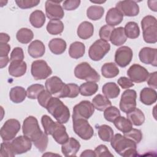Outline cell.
Segmentation results:
<instances>
[{
  "label": "cell",
  "instance_id": "d6986e66",
  "mask_svg": "<svg viewBox=\"0 0 157 157\" xmlns=\"http://www.w3.org/2000/svg\"><path fill=\"white\" fill-rule=\"evenodd\" d=\"M80 148L79 142L74 137H70L62 145L61 151L65 156H75Z\"/></svg>",
  "mask_w": 157,
  "mask_h": 157
},
{
  "label": "cell",
  "instance_id": "7a4b0ae2",
  "mask_svg": "<svg viewBox=\"0 0 157 157\" xmlns=\"http://www.w3.org/2000/svg\"><path fill=\"white\" fill-rule=\"evenodd\" d=\"M45 109L60 123H66L69 120L70 112L68 107L57 97H52Z\"/></svg>",
  "mask_w": 157,
  "mask_h": 157
},
{
  "label": "cell",
  "instance_id": "e575fe53",
  "mask_svg": "<svg viewBox=\"0 0 157 157\" xmlns=\"http://www.w3.org/2000/svg\"><path fill=\"white\" fill-rule=\"evenodd\" d=\"M99 138L104 142H110L113 137V130L107 124L96 126Z\"/></svg>",
  "mask_w": 157,
  "mask_h": 157
},
{
  "label": "cell",
  "instance_id": "4dcf8cb0",
  "mask_svg": "<svg viewBox=\"0 0 157 157\" xmlns=\"http://www.w3.org/2000/svg\"><path fill=\"white\" fill-rule=\"evenodd\" d=\"M126 116L127 118L135 126H141L145 121V115L143 112L137 108L126 113Z\"/></svg>",
  "mask_w": 157,
  "mask_h": 157
},
{
  "label": "cell",
  "instance_id": "7dc6e473",
  "mask_svg": "<svg viewBox=\"0 0 157 157\" xmlns=\"http://www.w3.org/2000/svg\"><path fill=\"white\" fill-rule=\"evenodd\" d=\"M114 29L115 28H113V26L107 25L102 26L99 32V35L101 39H102L107 42L110 40L112 33Z\"/></svg>",
  "mask_w": 157,
  "mask_h": 157
},
{
  "label": "cell",
  "instance_id": "b9f144b4",
  "mask_svg": "<svg viewBox=\"0 0 157 157\" xmlns=\"http://www.w3.org/2000/svg\"><path fill=\"white\" fill-rule=\"evenodd\" d=\"M44 90V86L41 84H33L28 87L26 90L27 96L29 99H37L40 93Z\"/></svg>",
  "mask_w": 157,
  "mask_h": 157
},
{
  "label": "cell",
  "instance_id": "6f0895ef",
  "mask_svg": "<svg viewBox=\"0 0 157 157\" xmlns=\"http://www.w3.org/2000/svg\"><path fill=\"white\" fill-rule=\"evenodd\" d=\"M157 72H153L149 74L147 78V83L148 85L153 89L157 88Z\"/></svg>",
  "mask_w": 157,
  "mask_h": 157
},
{
  "label": "cell",
  "instance_id": "1f68e13d",
  "mask_svg": "<svg viewBox=\"0 0 157 157\" xmlns=\"http://www.w3.org/2000/svg\"><path fill=\"white\" fill-rule=\"evenodd\" d=\"M29 21L33 27L36 28H41L45 22V15L42 11L36 10L31 13Z\"/></svg>",
  "mask_w": 157,
  "mask_h": 157
},
{
  "label": "cell",
  "instance_id": "8fae6325",
  "mask_svg": "<svg viewBox=\"0 0 157 157\" xmlns=\"http://www.w3.org/2000/svg\"><path fill=\"white\" fill-rule=\"evenodd\" d=\"M137 93L134 90L128 89L121 94L120 101V109L124 112L128 113L136 107Z\"/></svg>",
  "mask_w": 157,
  "mask_h": 157
},
{
  "label": "cell",
  "instance_id": "94428289",
  "mask_svg": "<svg viewBox=\"0 0 157 157\" xmlns=\"http://www.w3.org/2000/svg\"><path fill=\"white\" fill-rule=\"evenodd\" d=\"M9 58L8 56H3V57H0V67L2 69L4 67H6L9 61Z\"/></svg>",
  "mask_w": 157,
  "mask_h": 157
},
{
  "label": "cell",
  "instance_id": "d6a6232c",
  "mask_svg": "<svg viewBox=\"0 0 157 157\" xmlns=\"http://www.w3.org/2000/svg\"><path fill=\"white\" fill-rule=\"evenodd\" d=\"M92 104H93L95 109L99 111H104V110L111 106V101L101 94H97L92 100Z\"/></svg>",
  "mask_w": 157,
  "mask_h": 157
},
{
  "label": "cell",
  "instance_id": "5bb4252c",
  "mask_svg": "<svg viewBox=\"0 0 157 157\" xmlns=\"http://www.w3.org/2000/svg\"><path fill=\"white\" fill-rule=\"evenodd\" d=\"M127 75L132 82L139 83L147 80L149 73L144 67L134 64L127 71Z\"/></svg>",
  "mask_w": 157,
  "mask_h": 157
},
{
  "label": "cell",
  "instance_id": "4fadbf2b",
  "mask_svg": "<svg viewBox=\"0 0 157 157\" xmlns=\"http://www.w3.org/2000/svg\"><path fill=\"white\" fill-rule=\"evenodd\" d=\"M60 2H61V1H47L45 2V13L48 18L51 20H59L63 18L64 12L63 7L59 4Z\"/></svg>",
  "mask_w": 157,
  "mask_h": 157
},
{
  "label": "cell",
  "instance_id": "7bdbcfd3",
  "mask_svg": "<svg viewBox=\"0 0 157 157\" xmlns=\"http://www.w3.org/2000/svg\"><path fill=\"white\" fill-rule=\"evenodd\" d=\"M120 116V112L115 106H110L104 110V117L108 121L113 122V121Z\"/></svg>",
  "mask_w": 157,
  "mask_h": 157
},
{
  "label": "cell",
  "instance_id": "cb8c5ba5",
  "mask_svg": "<svg viewBox=\"0 0 157 157\" xmlns=\"http://www.w3.org/2000/svg\"><path fill=\"white\" fill-rule=\"evenodd\" d=\"M45 52V47L43 42L39 40L33 41L28 46V52L29 55L34 58L42 56Z\"/></svg>",
  "mask_w": 157,
  "mask_h": 157
},
{
  "label": "cell",
  "instance_id": "4316f807",
  "mask_svg": "<svg viewBox=\"0 0 157 157\" xmlns=\"http://www.w3.org/2000/svg\"><path fill=\"white\" fill-rule=\"evenodd\" d=\"M66 42L64 40L60 38L52 39L48 43V47L50 51L55 55L63 53L66 49Z\"/></svg>",
  "mask_w": 157,
  "mask_h": 157
},
{
  "label": "cell",
  "instance_id": "be15d7a7",
  "mask_svg": "<svg viewBox=\"0 0 157 157\" xmlns=\"http://www.w3.org/2000/svg\"><path fill=\"white\" fill-rule=\"evenodd\" d=\"M154 3H156V1H153ZM153 4V1H148V6L149 7V8L151 10H153L155 12H156V5H152Z\"/></svg>",
  "mask_w": 157,
  "mask_h": 157
},
{
  "label": "cell",
  "instance_id": "8d00e7d4",
  "mask_svg": "<svg viewBox=\"0 0 157 157\" xmlns=\"http://www.w3.org/2000/svg\"><path fill=\"white\" fill-rule=\"evenodd\" d=\"M98 90V85L96 82H87L80 86V93L83 96H90Z\"/></svg>",
  "mask_w": 157,
  "mask_h": 157
},
{
  "label": "cell",
  "instance_id": "83f0119b",
  "mask_svg": "<svg viewBox=\"0 0 157 157\" xmlns=\"http://www.w3.org/2000/svg\"><path fill=\"white\" fill-rule=\"evenodd\" d=\"M26 96V91L24 88L19 86L12 88L9 92L10 99L16 104L23 102L25 99Z\"/></svg>",
  "mask_w": 157,
  "mask_h": 157
},
{
  "label": "cell",
  "instance_id": "6125c7cd",
  "mask_svg": "<svg viewBox=\"0 0 157 157\" xmlns=\"http://www.w3.org/2000/svg\"><path fill=\"white\" fill-rule=\"evenodd\" d=\"M80 156H91V157H95L96 155L94 153V151L91 150H86L83 151L82 154L80 155Z\"/></svg>",
  "mask_w": 157,
  "mask_h": 157
},
{
  "label": "cell",
  "instance_id": "9c48e42d",
  "mask_svg": "<svg viewBox=\"0 0 157 157\" xmlns=\"http://www.w3.org/2000/svg\"><path fill=\"white\" fill-rule=\"evenodd\" d=\"M31 72L35 80H43L52 74V70L45 61L39 59L32 63Z\"/></svg>",
  "mask_w": 157,
  "mask_h": 157
},
{
  "label": "cell",
  "instance_id": "ee69618b",
  "mask_svg": "<svg viewBox=\"0 0 157 157\" xmlns=\"http://www.w3.org/2000/svg\"><path fill=\"white\" fill-rule=\"evenodd\" d=\"M41 123L44 129V132L47 135H51L52 132L56 124V122L48 115H44L41 118Z\"/></svg>",
  "mask_w": 157,
  "mask_h": 157
},
{
  "label": "cell",
  "instance_id": "816d5d0a",
  "mask_svg": "<svg viewBox=\"0 0 157 157\" xmlns=\"http://www.w3.org/2000/svg\"><path fill=\"white\" fill-rule=\"evenodd\" d=\"M94 153L96 156L98 157H106V156H113L108 148L105 145H99L94 149Z\"/></svg>",
  "mask_w": 157,
  "mask_h": 157
},
{
  "label": "cell",
  "instance_id": "f5cc1de1",
  "mask_svg": "<svg viewBox=\"0 0 157 157\" xmlns=\"http://www.w3.org/2000/svg\"><path fill=\"white\" fill-rule=\"evenodd\" d=\"M48 136L46 133L37 141L36 142H34V145L35 147L40 151V152H44L47 147L48 145Z\"/></svg>",
  "mask_w": 157,
  "mask_h": 157
},
{
  "label": "cell",
  "instance_id": "681fc988",
  "mask_svg": "<svg viewBox=\"0 0 157 157\" xmlns=\"http://www.w3.org/2000/svg\"><path fill=\"white\" fill-rule=\"evenodd\" d=\"M17 6L23 9H29L37 6L40 3L39 0H18L15 1Z\"/></svg>",
  "mask_w": 157,
  "mask_h": 157
},
{
  "label": "cell",
  "instance_id": "d590c367",
  "mask_svg": "<svg viewBox=\"0 0 157 157\" xmlns=\"http://www.w3.org/2000/svg\"><path fill=\"white\" fill-rule=\"evenodd\" d=\"M113 124L117 129L123 134L128 132L132 128V124L129 119L124 117H118L113 121Z\"/></svg>",
  "mask_w": 157,
  "mask_h": 157
},
{
  "label": "cell",
  "instance_id": "836d02e7",
  "mask_svg": "<svg viewBox=\"0 0 157 157\" xmlns=\"http://www.w3.org/2000/svg\"><path fill=\"white\" fill-rule=\"evenodd\" d=\"M119 69L114 63H106L101 67V73L105 78H113L118 75Z\"/></svg>",
  "mask_w": 157,
  "mask_h": 157
},
{
  "label": "cell",
  "instance_id": "44dd1931",
  "mask_svg": "<svg viewBox=\"0 0 157 157\" xmlns=\"http://www.w3.org/2000/svg\"><path fill=\"white\" fill-rule=\"evenodd\" d=\"M27 65L23 60H15L10 61L9 66V73L15 77H21L26 72Z\"/></svg>",
  "mask_w": 157,
  "mask_h": 157
},
{
  "label": "cell",
  "instance_id": "30bf717a",
  "mask_svg": "<svg viewBox=\"0 0 157 157\" xmlns=\"http://www.w3.org/2000/svg\"><path fill=\"white\" fill-rule=\"evenodd\" d=\"M73 121V129L75 133L83 140L90 139L93 134L94 130L87 120L78 118Z\"/></svg>",
  "mask_w": 157,
  "mask_h": 157
},
{
  "label": "cell",
  "instance_id": "277c9868",
  "mask_svg": "<svg viewBox=\"0 0 157 157\" xmlns=\"http://www.w3.org/2000/svg\"><path fill=\"white\" fill-rule=\"evenodd\" d=\"M143 31V38L148 44H155L157 41V21L156 18L151 15L144 17L141 21Z\"/></svg>",
  "mask_w": 157,
  "mask_h": 157
},
{
  "label": "cell",
  "instance_id": "d4e9b609",
  "mask_svg": "<svg viewBox=\"0 0 157 157\" xmlns=\"http://www.w3.org/2000/svg\"><path fill=\"white\" fill-rule=\"evenodd\" d=\"M77 35L82 39H88L90 38L94 33L93 25L89 21L82 22L77 29Z\"/></svg>",
  "mask_w": 157,
  "mask_h": 157
},
{
  "label": "cell",
  "instance_id": "603a6c76",
  "mask_svg": "<svg viewBox=\"0 0 157 157\" xmlns=\"http://www.w3.org/2000/svg\"><path fill=\"white\" fill-rule=\"evenodd\" d=\"M157 99L156 91L151 88L145 87L140 93V100L145 105H150L154 104Z\"/></svg>",
  "mask_w": 157,
  "mask_h": 157
},
{
  "label": "cell",
  "instance_id": "f35d334b",
  "mask_svg": "<svg viewBox=\"0 0 157 157\" xmlns=\"http://www.w3.org/2000/svg\"><path fill=\"white\" fill-rule=\"evenodd\" d=\"M17 40L21 44H28L32 40L34 37L33 32L26 28L20 29L16 34Z\"/></svg>",
  "mask_w": 157,
  "mask_h": 157
},
{
  "label": "cell",
  "instance_id": "f6af8a7d",
  "mask_svg": "<svg viewBox=\"0 0 157 157\" xmlns=\"http://www.w3.org/2000/svg\"><path fill=\"white\" fill-rule=\"evenodd\" d=\"M80 93V87L75 83H68L66 85L64 98H74Z\"/></svg>",
  "mask_w": 157,
  "mask_h": 157
},
{
  "label": "cell",
  "instance_id": "11a10c76",
  "mask_svg": "<svg viewBox=\"0 0 157 157\" xmlns=\"http://www.w3.org/2000/svg\"><path fill=\"white\" fill-rule=\"evenodd\" d=\"M23 59L24 53L23 49L21 47L14 48L10 54V61L15 60H23Z\"/></svg>",
  "mask_w": 157,
  "mask_h": 157
},
{
  "label": "cell",
  "instance_id": "db71d44e",
  "mask_svg": "<svg viewBox=\"0 0 157 157\" xmlns=\"http://www.w3.org/2000/svg\"><path fill=\"white\" fill-rule=\"evenodd\" d=\"M80 2V0H66L63 3V7L66 10H74L78 7Z\"/></svg>",
  "mask_w": 157,
  "mask_h": 157
},
{
  "label": "cell",
  "instance_id": "ba28073f",
  "mask_svg": "<svg viewBox=\"0 0 157 157\" xmlns=\"http://www.w3.org/2000/svg\"><path fill=\"white\" fill-rule=\"evenodd\" d=\"M94 107L89 101H82L73 108L72 120L78 118L89 119L94 112Z\"/></svg>",
  "mask_w": 157,
  "mask_h": 157
},
{
  "label": "cell",
  "instance_id": "5b68a950",
  "mask_svg": "<svg viewBox=\"0 0 157 157\" xmlns=\"http://www.w3.org/2000/svg\"><path fill=\"white\" fill-rule=\"evenodd\" d=\"M74 75L77 78L87 82H98L100 80L99 74L86 62L81 63L76 66Z\"/></svg>",
  "mask_w": 157,
  "mask_h": 157
},
{
  "label": "cell",
  "instance_id": "9f6ffc18",
  "mask_svg": "<svg viewBox=\"0 0 157 157\" xmlns=\"http://www.w3.org/2000/svg\"><path fill=\"white\" fill-rule=\"evenodd\" d=\"M117 83L123 89H128L132 87L134 85L133 82L129 78L126 77H120L117 80Z\"/></svg>",
  "mask_w": 157,
  "mask_h": 157
},
{
  "label": "cell",
  "instance_id": "e7e4bbea",
  "mask_svg": "<svg viewBox=\"0 0 157 157\" xmlns=\"http://www.w3.org/2000/svg\"><path fill=\"white\" fill-rule=\"evenodd\" d=\"M91 2H93V3H98V4H101V3H104V2H105V1H101V2H96V1H91Z\"/></svg>",
  "mask_w": 157,
  "mask_h": 157
},
{
  "label": "cell",
  "instance_id": "c3c4849f",
  "mask_svg": "<svg viewBox=\"0 0 157 157\" xmlns=\"http://www.w3.org/2000/svg\"><path fill=\"white\" fill-rule=\"evenodd\" d=\"M15 155L11 147L10 142H4L1 144V156L13 157Z\"/></svg>",
  "mask_w": 157,
  "mask_h": 157
},
{
  "label": "cell",
  "instance_id": "e0dca14e",
  "mask_svg": "<svg viewBox=\"0 0 157 157\" xmlns=\"http://www.w3.org/2000/svg\"><path fill=\"white\" fill-rule=\"evenodd\" d=\"M116 8L122 14L128 17H135L139 13V7L134 1H120L116 4Z\"/></svg>",
  "mask_w": 157,
  "mask_h": 157
},
{
  "label": "cell",
  "instance_id": "f907efd6",
  "mask_svg": "<svg viewBox=\"0 0 157 157\" xmlns=\"http://www.w3.org/2000/svg\"><path fill=\"white\" fill-rule=\"evenodd\" d=\"M52 94H51L49 92H48L47 90H44L43 91H42L40 94H39L38 97H37V101L39 104L43 107L45 108L49 100L50 99V98L52 97Z\"/></svg>",
  "mask_w": 157,
  "mask_h": 157
},
{
  "label": "cell",
  "instance_id": "ab89813d",
  "mask_svg": "<svg viewBox=\"0 0 157 157\" xmlns=\"http://www.w3.org/2000/svg\"><path fill=\"white\" fill-rule=\"evenodd\" d=\"M104 13V9L99 6H91L87 9V17L91 20H98L102 18Z\"/></svg>",
  "mask_w": 157,
  "mask_h": 157
},
{
  "label": "cell",
  "instance_id": "91938a15",
  "mask_svg": "<svg viewBox=\"0 0 157 157\" xmlns=\"http://www.w3.org/2000/svg\"><path fill=\"white\" fill-rule=\"evenodd\" d=\"M10 40V36L4 33H1L0 34V43L2 44H7V42Z\"/></svg>",
  "mask_w": 157,
  "mask_h": 157
},
{
  "label": "cell",
  "instance_id": "3957f363",
  "mask_svg": "<svg viewBox=\"0 0 157 157\" xmlns=\"http://www.w3.org/2000/svg\"><path fill=\"white\" fill-rule=\"evenodd\" d=\"M22 131L24 136L28 137L33 143L39 140L44 134L40 128L37 118L33 116L28 117L23 121Z\"/></svg>",
  "mask_w": 157,
  "mask_h": 157
},
{
  "label": "cell",
  "instance_id": "bcb514c9",
  "mask_svg": "<svg viewBox=\"0 0 157 157\" xmlns=\"http://www.w3.org/2000/svg\"><path fill=\"white\" fill-rule=\"evenodd\" d=\"M124 136L134 140L136 144H139L142 139V134L140 129L132 128L130 131L124 133Z\"/></svg>",
  "mask_w": 157,
  "mask_h": 157
},
{
  "label": "cell",
  "instance_id": "484cf974",
  "mask_svg": "<svg viewBox=\"0 0 157 157\" xmlns=\"http://www.w3.org/2000/svg\"><path fill=\"white\" fill-rule=\"evenodd\" d=\"M127 37L124 33V28L118 27L115 28L111 34L110 40L111 43L115 46H120L125 43Z\"/></svg>",
  "mask_w": 157,
  "mask_h": 157
},
{
  "label": "cell",
  "instance_id": "7402d4cb",
  "mask_svg": "<svg viewBox=\"0 0 157 157\" xmlns=\"http://www.w3.org/2000/svg\"><path fill=\"white\" fill-rule=\"evenodd\" d=\"M123 20V15L116 7L110 9L105 16V21L107 25L114 26L121 23Z\"/></svg>",
  "mask_w": 157,
  "mask_h": 157
},
{
  "label": "cell",
  "instance_id": "f1b7e54d",
  "mask_svg": "<svg viewBox=\"0 0 157 157\" xmlns=\"http://www.w3.org/2000/svg\"><path fill=\"white\" fill-rule=\"evenodd\" d=\"M102 91L108 99H114L119 95L120 89L115 83L108 82L103 85Z\"/></svg>",
  "mask_w": 157,
  "mask_h": 157
},
{
  "label": "cell",
  "instance_id": "60d3db41",
  "mask_svg": "<svg viewBox=\"0 0 157 157\" xmlns=\"http://www.w3.org/2000/svg\"><path fill=\"white\" fill-rule=\"evenodd\" d=\"M47 32L52 35L61 34L64 30V25L61 20H50L46 27Z\"/></svg>",
  "mask_w": 157,
  "mask_h": 157
},
{
  "label": "cell",
  "instance_id": "ffe728a7",
  "mask_svg": "<svg viewBox=\"0 0 157 157\" xmlns=\"http://www.w3.org/2000/svg\"><path fill=\"white\" fill-rule=\"evenodd\" d=\"M51 136H52L54 140L59 144L63 145L68 139L69 136L66 132V127L59 122H56V124L52 132Z\"/></svg>",
  "mask_w": 157,
  "mask_h": 157
},
{
  "label": "cell",
  "instance_id": "8992f818",
  "mask_svg": "<svg viewBox=\"0 0 157 157\" xmlns=\"http://www.w3.org/2000/svg\"><path fill=\"white\" fill-rule=\"evenodd\" d=\"M110 45L102 39L96 40L90 47L88 50V55L90 59L98 61L102 59L109 52Z\"/></svg>",
  "mask_w": 157,
  "mask_h": 157
},
{
  "label": "cell",
  "instance_id": "9a60e30c",
  "mask_svg": "<svg viewBox=\"0 0 157 157\" xmlns=\"http://www.w3.org/2000/svg\"><path fill=\"white\" fill-rule=\"evenodd\" d=\"M132 56V49L128 46H122L115 52V61L120 67H124L131 63Z\"/></svg>",
  "mask_w": 157,
  "mask_h": 157
},
{
  "label": "cell",
  "instance_id": "7c38bea8",
  "mask_svg": "<svg viewBox=\"0 0 157 157\" xmlns=\"http://www.w3.org/2000/svg\"><path fill=\"white\" fill-rule=\"evenodd\" d=\"M45 85L46 90L51 94L58 98H63L66 83H63L59 77L53 76L48 78L45 82Z\"/></svg>",
  "mask_w": 157,
  "mask_h": 157
},
{
  "label": "cell",
  "instance_id": "2e32d148",
  "mask_svg": "<svg viewBox=\"0 0 157 157\" xmlns=\"http://www.w3.org/2000/svg\"><path fill=\"white\" fill-rule=\"evenodd\" d=\"M10 144L15 155L26 153L32 147L31 140L25 136H20L14 138Z\"/></svg>",
  "mask_w": 157,
  "mask_h": 157
},
{
  "label": "cell",
  "instance_id": "680465c9",
  "mask_svg": "<svg viewBox=\"0 0 157 157\" xmlns=\"http://www.w3.org/2000/svg\"><path fill=\"white\" fill-rule=\"evenodd\" d=\"M10 50V46L8 44L0 43V57L8 56Z\"/></svg>",
  "mask_w": 157,
  "mask_h": 157
},
{
  "label": "cell",
  "instance_id": "ac0fdd59",
  "mask_svg": "<svg viewBox=\"0 0 157 157\" xmlns=\"http://www.w3.org/2000/svg\"><path fill=\"white\" fill-rule=\"evenodd\" d=\"M140 61L146 64H151L155 67L157 66V49L151 47H144L139 53Z\"/></svg>",
  "mask_w": 157,
  "mask_h": 157
},
{
  "label": "cell",
  "instance_id": "6da1fadb",
  "mask_svg": "<svg viewBox=\"0 0 157 157\" xmlns=\"http://www.w3.org/2000/svg\"><path fill=\"white\" fill-rule=\"evenodd\" d=\"M110 145L115 151L121 156L131 157L137 155L136 143L121 134H116L110 141Z\"/></svg>",
  "mask_w": 157,
  "mask_h": 157
},
{
  "label": "cell",
  "instance_id": "52a82bcc",
  "mask_svg": "<svg viewBox=\"0 0 157 157\" xmlns=\"http://www.w3.org/2000/svg\"><path fill=\"white\" fill-rule=\"evenodd\" d=\"M21 125L18 120L16 119L7 120L1 128V137L4 142H9L13 140L18 131Z\"/></svg>",
  "mask_w": 157,
  "mask_h": 157
},
{
  "label": "cell",
  "instance_id": "f546056e",
  "mask_svg": "<svg viewBox=\"0 0 157 157\" xmlns=\"http://www.w3.org/2000/svg\"><path fill=\"white\" fill-rule=\"evenodd\" d=\"M85 52V46L81 42L72 43L69 48V56L74 59H78L82 57Z\"/></svg>",
  "mask_w": 157,
  "mask_h": 157
},
{
  "label": "cell",
  "instance_id": "74e56055",
  "mask_svg": "<svg viewBox=\"0 0 157 157\" xmlns=\"http://www.w3.org/2000/svg\"><path fill=\"white\" fill-rule=\"evenodd\" d=\"M124 33L127 37L129 39H136L139 36L140 29L137 23L134 21L128 22L124 28Z\"/></svg>",
  "mask_w": 157,
  "mask_h": 157
}]
</instances>
